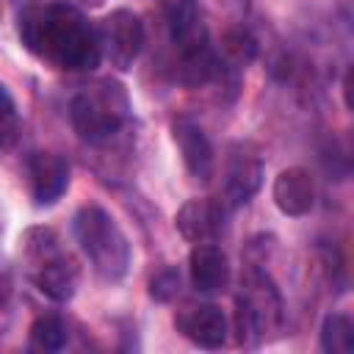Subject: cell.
<instances>
[{
	"instance_id": "8",
	"label": "cell",
	"mask_w": 354,
	"mask_h": 354,
	"mask_svg": "<svg viewBox=\"0 0 354 354\" xmlns=\"http://www.w3.org/2000/svg\"><path fill=\"white\" fill-rule=\"evenodd\" d=\"M25 174H28L30 199L39 207L55 205L69 188V163L58 152H47V149L30 152V158L25 163Z\"/></svg>"
},
{
	"instance_id": "21",
	"label": "cell",
	"mask_w": 354,
	"mask_h": 354,
	"mask_svg": "<svg viewBox=\"0 0 354 354\" xmlns=\"http://www.w3.org/2000/svg\"><path fill=\"white\" fill-rule=\"evenodd\" d=\"M83 3H86V6H91V8H94V6H102V3H105V0H83Z\"/></svg>"
},
{
	"instance_id": "1",
	"label": "cell",
	"mask_w": 354,
	"mask_h": 354,
	"mask_svg": "<svg viewBox=\"0 0 354 354\" xmlns=\"http://www.w3.org/2000/svg\"><path fill=\"white\" fill-rule=\"evenodd\" d=\"M17 33L30 55L64 72H91L102 61L97 28L69 3H33L22 8Z\"/></svg>"
},
{
	"instance_id": "18",
	"label": "cell",
	"mask_w": 354,
	"mask_h": 354,
	"mask_svg": "<svg viewBox=\"0 0 354 354\" xmlns=\"http://www.w3.org/2000/svg\"><path fill=\"white\" fill-rule=\"evenodd\" d=\"M19 138V113L8 94V88L0 83V152L11 149Z\"/></svg>"
},
{
	"instance_id": "14",
	"label": "cell",
	"mask_w": 354,
	"mask_h": 354,
	"mask_svg": "<svg viewBox=\"0 0 354 354\" xmlns=\"http://www.w3.org/2000/svg\"><path fill=\"white\" fill-rule=\"evenodd\" d=\"M271 196H274V205L279 207V213L307 216L315 205V185H313L310 171L301 166L282 169L271 185Z\"/></svg>"
},
{
	"instance_id": "9",
	"label": "cell",
	"mask_w": 354,
	"mask_h": 354,
	"mask_svg": "<svg viewBox=\"0 0 354 354\" xmlns=\"http://www.w3.org/2000/svg\"><path fill=\"white\" fill-rule=\"evenodd\" d=\"M177 332L199 348H221L230 332L227 315L216 304H185L174 315Z\"/></svg>"
},
{
	"instance_id": "20",
	"label": "cell",
	"mask_w": 354,
	"mask_h": 354,
	"mask_svg": "<svg viewBox=\"0 0 354 354\" xmlns=\"http://www.w3.org/2000/svg\"><path fill=\"white\" fill-rule=\"evenodd\" d=\"M11 290H14V282H11L8 271H0V313L6 310V304L11 299Z\"/></svg>"
},
{
	"instance_id": "4",
	"label": "cell",
	"mask_w": 354,
	"mask_h": 354,
	"mask_svg": "<svg viewBox=\"0 0 354 354\" xmlns=\"http://www.w3.org/2000/svg\"><path fill=\"white\" fill-rule=\"evenodd\" d=\"M22 260L28 266L30 282L53 301H69L77 290L80 268L77 263L61 249L55 230L50 227H30L19 238Z\"/></svg>"
},
{
	"instance_id": "17",
	"label": "cell",
	"mask_w": 354,
	"mask_h": 354,
	"mask_svg": "<svg viewBox=\"0 0 354 354\" xmlns=\"http://www.w3.org/2000/svg\"><path fill=\"white\" fill-rule=\"evenodd\" d=\"M254 55H257V39L246 28H232L224 33V41H221V61L224 64H230L232 69H241Z\"/></svg>"
},
{
	"instance_id": "12",
	"label": "cell",
	"mask_w": 354,
	"mask_h": 354,
	"mask_svg": "<svg viewBox=\"0 0 354 354\" xmlns=\"http://www.w3.org/2000/svg\"><path fill=\"white\" fill-rule=\"evenodd\" d=\"M188 277L196 293H205V296L221 293L230 285V260L213 241L194 243L188 254Z\"/></svg>"
},
{
	"instance_id": "5",
	"label": "cell",
	"mask_w": 354,
	"mask_h": 354,
	"mask_svg": "<svg viewBox=\"0 0 354 354\" xmlns=\"http://www.w3.org/2000/svg\"><path fill=\"white\" fill-rule=\"evenodd\" d=\"M282 315L279 293L260 268H249L243 288L235 299V335L238 343H254L266 332H274Z\"/></svg>"
},
{
	"instance_id": "19",
	"label": "cell",
	"mask_w": 354,
	"mask_h": 354,
	"mask_svg": "<svg viewBox=\"0 0 354 354\" xmlns=\"http://www.w3.org/2000/svg\"><path fill=\"white\" fill-rule=\"evenodd\" d=\"M177 290H180V274H177L174 268H163V271L155 274L152 282H149V293H152L158 301H169V299H174Z\"/></svg>"
},
{
	"instance_id": "2",
	"label": "cell",
	"mask_w": 354,
	"mask_h": 354,
	"mask_svg": "<svg viewBox=\"0 0 354 354\" xmlns=\"http://www.w3.org/2000/svg\"><path fill=\"white\" fill-rule=\"evenodd\" d=\"M130 116V97L124 83L113 77L94 80L83 86L69 102V122L75 133L88 144L111 141Z\"/></svg>"
},
{
	"instance_id": "10",
	"label": "cell",
	"mask_w": 354,
	"mask_h": 354,
	"mask_svg": "<svg viewBox=\"0 0 354 354\" xmlns=\"http://www.w3.org/2000/svg\"><path fill=\"white\" fill-rule=\"evenodd\" d=\"M171 138L180 149V158H183V166L188 169V174L207 183L216 169V152H213V144H210L207 133L202 130V124L194 122L191 116H177L171 122Z\"/></svg>"
},
{
	"instance_id": "11",
	"label": "cell",
	"mask_w": 354,
	"mask_h": 354,
	"mask_svg": "<svg viewBox=\"0 0 354 354\" xmlns=\"http://www.w3.org/2000/svg\"><path fill=\"white\" fill-rule=\"evenodd\" d=\"M224 216H227L224 202L213 196H194L183 202V207L174 213V227L185 241L207 243V241H216L218 232L224 230Z\"/></svg>"
},
{
	"instance_id": "6",
	"label": "cell",
	"mask_w": 354,
	"mask_h": 354,
	"mask_svg": "<svg viewBox=\"0 0 354 354\" xmlns=\"http://www.w3.org/2000/svg\"><path fill=\"white\" fill-rule=\"evenodd\" d=\"M97 39H100V53L111 61V66L124 72L136 64L144 47V25L138 14L127 8H116L97 25Z\"/></svg>"
},
{
	"instance_id": "7",
	"label": "cell",
	"mask_w": 354,
	"mask_h": 354,
	"mask_svg": "<svg viewBox=\"0 0 354 354\" xmlns=\"http://www.w3.org/2000/svg\"><path fill=\"white\" fill-rule=\"evenodd\" d=\"M263 185V160L252 144H232L224 160V205H246Z\"/></svg>"
},
{
	"instance_id": "3",
	"label": "cell",
	"mask_w": 354,
	"mask_h": 354,
	"mask_svg": "<svg viewBox=\"0 0 354 354\" xmlns=\"http://www.w3.org/2000/svg\"><path fill=\"white\" fill-rule=\"evenodd\" d=\"M75 241L88 257L94 274L105 282H116L127 274L130 243L116 218L100 205H83L72 218Z\"/></svg>"
},
{
	"instance_id": "13",
	"label": "cell",
	"mask_w": 354,
	"mask_h": 354,
	"mask_svg": "<svg viewBox=\"0 0 354 354\" xmlns=\"http://www.w3.org/2000/svg\"><path fill=\"white\" fill-rule=\"evenodd\" d=\"M166 25H169V39H171L177 55H185V53H194V50H202L210 44L196 0H174L169 6Z\"/></svg>"
},
{
	"instance_id": "16",
	"label": "cell",
	"mask_w": 354,
	"mask_h": 354,
	"mask_svg": "<svg viewBox=\"0 0 354 354\" xmlns=\"http://www.w3.org/2000/svg\"><path fill=\"white\" fill-rule=\"evenodd\" d=\"M321 348L329 354L354 351V321L346 313H329L321 324Z\"/></svg>"
},
{
	"instance_id": "15",
	"label": "cell",
	"mask_w": 354,
	"mask_h": 354,
	"mask_svg": "<svg viewBox=\"0 0 354 354\" xmlns=\"http://www.w3.org/2000/svg\"><path fill=\"white\" fill-rule=\"evenodd\" d=\"M66 337H69V329H66L64 318L55 315V313H44V315H39V318L30 324L28 348H30V351H41V354L61 351V348L66 346Z\"/></svg>"
}]
</instances>
